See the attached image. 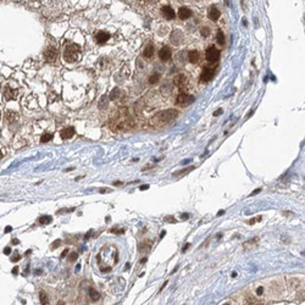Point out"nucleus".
I'll return each instance as SVG.
<instances>
[{"mask_svg": "<svg viewBox=\"0 0 305 305\" xmlns=\"http://www.w3.org/2000/svg\"><path fill=\"white\" fill-rule=\"evenodd\" d=\"M161 11H162L164 17H166V20H172V19H175V11L172 10V7H171V6H164Z\"/></svg>", "mask_w": 305, "mask_h": 305, "instance_id": "9d476101", "label": "nucleus"}, {"mask_svg": "<svg viewBox=\"0 0 305 305\" xmlns=\"http://www.w3.org/2000/svg\"><path fill=\"white\" fill-rule=\"evenodd\" d=\"M159 57L161 59V61H168L171 59V49L168 47H164L162 49H160L159 51Z\"/></svg>", "mask_w": 305, "mask_h": 305, "instance_id": "6e6552de", "label": "nucleus"}, {"mask_svg": "<svg viewBox=\"0 0 305 305\" xmlns=\"http://www.w3.org/2000/svg\"><path fill=\"white\" fill-rule=\"evenodd\" d=\"M153 55H154V47L153 45H149V47H147V49L144 50V56L147 59H150Z\"/></svg>", "mask_w": 305, "mask_h": 305, "instance_id": "a211bd4d", "label": "nucleus"}, {"mask_svg": "<svg viewBox=\"0 0 305 305\" xmlns=\"http://www.w3.org/2000/svg\"><path fill=\"white\" fill-rule=\"evenodd\" d=\"M17 117H19V115H17L16 112H13V111H7L6 112V118H7L9 122H15L17 120Z\"/></svg>", "mask_w": 305, "mask_h": 305, "instance_id": "dca6fc26", "label": "nucleus"}, {"mask_svg": "<svg viewBox=\"0 0 305 305\" xmlns=\"http://www.w3.org/2000/svg\"><path fill=\"white\" fill-rule=\"evenodd\" d=\"M89 297H90V299H92L93 302H97V300L100 298V294H99L95 289L90 288V289H89Z\"/></svg>", "mask_w": 305, "mask_h": 305, "instance_id": "6ab92c4d", "label": "nucleus"}, {"mask_svg": "<svg viewBox=\"0 0 305 305\" xmlns=\"http://www.w3.org/2000/svg\"><path fill=\"white\" fill-rule=\"evenodd\" d=\"M75 134V128L73 127H66V128H63L61 132H60V135L62 139H69L71 137H73Z\"/></svg>", "mask_w": 305, "mask_h": 305, "instance_id": "1a4fd4ad", "label": "nucleus"}, {"mask_svg": "<svg viewBox=\"0 0 305 305\" xmlns=\"http://www.w3.org/2000/svg\"><path fill=\"white\" fill-rule=\"evenodd\" d=\"M192 16V10H189L188 7H181L178 10V17L181 20H187Z\"/></svg>", "mask_w": 305, "mask_h": 305, "instance_id": "9b49d317", "label": "nucleus"}, {"mask_svg": "<svg viewBox=\"0 0 305 305\" xmlns=\"http://www.w3.org/2000/svg\"><path fill=\"white\" fill-rule=\"evenodd\" d=\"M217 43L220 45H224L225 44V35H224V32L222 31H218L217 32Z\"/></svg>", "mask_w": 305, "mask_h": 305, "instance_id": "412c9836", "label": "nucleus"}, {"mask_svg": "<svg viewBox=\"0 0 305 305\" xmlns=\"http://www.w3.org/2000/svg\"><path fill=\"white\" fill-rule=\"evenodd\" d=\"M189 248V244H187V245H184L183 248H182V252H186V250H187Z\"/></svg>", "mask_w": 305, "mask_h": 305, "instance_id": "a19ab883", "label": "nucleus"}, {"mask_svg": "<svg viewBox=\"0 0 305 305\" xmlns=\"http://www.w3.org/2000/svg\"><path fill=\"white\" fill-rule=\"evenodd\" d=\"M109 38H110V34L107 33V32H104V31H100L98 32L97 34H95V42H97L98 44H104V43H106Z\"/></svg>", "mask_w": 305, "mask_h": 305, "instance_id": "0eeeda50", "label": "nucleus"}, {"mask_svg": "<svg viewBox=\"0 0 305 305\" xmlns=\"http://www.w3.org/2000/svg\"><path fill=\"white\" fill-rule=\"evenodd\" d=\"M63 59L66 62H75L81 59V47L77 44H69L63 51Z\"/></svg>", "mask_w": 305, "mask_h": 305, "instance_id": "f257e3e1", "label": "nucleus"}, {"mask_svg": "<svg viewBox=\"0 0 305 305\" xmlns=\"http://www.w3.org/2000/svg\"><path fill=\"white\" fill-rule=\"evenodd\" d=\"M214 75H215V69L214 67H205L202 72L200 78H202L203 82H209L214 78Z\"/></svg>", "mask_w": 305, "mask_h": 305, "instance_id": "423d86ee", "label": "nucleus"}, {"mask_svg": "<svg viewBox=\"0 0 305 305\" xmlns=\"http://www.w3.org/2000/svg\"><path fill=\"white\" fill-rule=\"evenodd\" d=\"M194 170V166H190V167H187V168H182V170H180V171H177V172H174V174H172V176H180V175H182V174H188V172H190V171H193Z\"/></svg>", "mask_w": 305, "mask_h": 305, "instance_id": "f3484780", "label": "nucleus"}, {"mask_svg": "<svg viewBox=\"0 0 305 305\" xmlns=\"http://www.w3.org/2000/svg\"><path fill=\"white\" fill-rule=\"evenodd\" d=\"M166 284H167V282H165V283H164V284L161 286V288H160V290H162L164 288H165V286H166Z\"/></svg>", "mask_w": 305, "mask_h": 305, "instance_id": "a18cd8bd", "label": "nucleus"}, {"mask_svg": "<svg viewBox=\"0 0 305 305\" xmlns=\"http://www.w3.org/2000/svg\"><path fill=\"white\" fill-rule=\"evenodd\" d=\"M145 261H147V258H143L142 260H140V262H142V264H143V262H145Z\"/></svg>", "mask_w": 305, "mask_h": 305, "instance_id": "49530a36", "label": "nucleus"}, {"mask_svg": "<svg viewBox=\"0 0 305 305\" xmlns=\"http://www.w3.org/2000/svg\"><path fill=\"white\" fill-rule=\"evenodd\" d=\"M0 117H1V113H0Z\"/></svg>", "mask_w": 305, "mask_h": 305, "instance_id": "09e8293b", "label": "nucleus"}, {"mask_svg": "<svg viewBox=\"0 0 305 305\" xmlns=\"http://www.w3.org/2000/svg\"><path fill=\"white\" fill-rule=\"evenodd\" d=\"M120 93H121V90L118 89V88H115L111 92V94H110V98L112 99V100H116L117 98H118V95H120Z\"/></svg>", "mask_w": 305, "mask_h": 305, "instance_id": "393cba45", "label": "nucleus"}, {"mask_svg": "<svg viewBox=\"0 0 305 305\" xmlns=\"http://www.w3.org/2000/svg\"><path fill=\"white\" fill-rule=\"evenodd\" d=\"M19 259H20V254H19V253H15V255H13V256L11 258V261L16 262L17 260H19Z\"/></svg>", "mask_w": 305, "mask_h": 305, "instance_id": "c756f323", "label": "nucleus"}, {"mask_svg": "<svg viewBox=\"0 0 305 305\" xmlns=\"http://www.w3.org/2000/svg\"><path fill=\"white\" fill-rule=\"evenodd\" d=\"M12 243L13 244H19L20 242H19V239H12Z\"/></svg>", "mask_w": 305, "mask_h": 305, "instance_id": "37998d69", "label": "nucleus"}, {"mask_svg": "<svg viewBox=\"0 0 305 305\" xmlns=\"http://www.w3.org/2000/svg\"><path fill=\"white\" fill-rule=\"evenodd\" d=\"M177 115H178V112H177L175 109H170V110L159 112L158 115L155 116V120L160 121V123L164 125V123H167V122L175 120V118L177 117Z\"/></svg>", "mask_w": 305, "mask_h": 305, "instance_id": "f03ea898", "label": "nucleus"}, {"mask_svg": "<svg viewBox=\"0 0 305 305\" xmlns=\"http://www.w3.org/2000/svg\"><path fill=\"white\" fill-rule=\"evenodd\" d=\"M60 244H61V240H60V239L54 240V242H53V245H51V247H50V248H51V250H54V249H56V248H57Z\"/></svg>", "mask_w": 305, "mask_h": 305, "instance_id": "cd10ccee", "label": "nucleus"}, {"mask_svg": "<svg viewBox=\"0 0 305 305\" xmlns=\"http://www.w3.org/2000/svg\"><path fill=\"white\" fill-rule=\"evenodd\" d=\"M77 258H78V254H77V253H72L71 255L69 256V260H70V261H76V259H77Z\"/></svg>", "mask_w": 305, "mask_h": 305, "instance_id": "c85d7f7f", "label": "nucleus"}, {"mask_svg": "<svg viewBox=\"0 0 305 305\" xmlns=\"http://www.w3.org/2000/svg\"><path fill=\"white\" fill-rule=\"evenodd\" d=\"M4 97H5L6 100L15 99V97H16V90L10 88V87H6L5 90H4Z\"/></svg>", "mask_w": 305, "mask_h": 305, "instance_id": "4468645a", "label": "nucleus"}, {"mask_svg": "<svg viewBox=\"0 0 305 305\" xmlns=\"http://www.w3.org/2000/svg\"><path fill=\"white\" fill-rule=\"evenodd\" d=\"M262 293H264V287H262V286L258 287V289H256V294H258V295H262Z\"/></svg>", "mask_w": 305, "mask_h": 305, "instance_id": "7c9ffc66", "label": "nucleus"}, {"mask_svg": "<svg viewBox=\"0 0 305 305\" xmlns=\"http://www.w3.org/2000/svg\"><path fill=\"white\" fill-rule=\"evenodd\" d=\"M186 83H187L186 76L178 75L177 77H175V84L177 85V87H180V89H183V87H186Z\"/></svg>", "mask_w": 305, "mask_h": 305, "instance_id": "ddd939ff", "label": "nucleus"}, {"mask_svg": "<svg viewBox=\"0 0 305 305\" xmlns=\"http://www.w3.org/2000/svg\"><path fill=\"white\" fill-rule=\"evenodd\" d=\"M139 189H140V190H145V189H149V186H148V184H144V186H142V187H139Z\"/></svg>", "mask_w": 305, "mask_h": 305, "instance_id": "f704fd0d", "label": "nucleus"}, {"mask_svg": "<svg viewBox=\"0 0 305 305\" xmlns=\"http://www.w3.org/2000/svg\"><path fill=\"white\" fill-rule=\"evenodd\" d=\"M17 271H19V267H17V266L12 268V274H13V275H17Z\"/></svg>", "mask_w": 305, "mask_h": 305, "instance_id": "c9c22d12", "label": "nucleus"}, {"mask_svg": "<svg viewBox=\"0 0 305 305\" xmlns=\"http://www.w3.org/2000/svg\"><path fill=\"white\" fill-rule=\"evenodd\" d=\"M4 253H5L6 255H10V253H11V249H10V247H6L5 249H4Z\"/></svg>", "mask_w": 305, "mask_h": 305, "instance_id": "2f4dec72", "label": "nucleus"}, {"mask_svg": "<svg viewBox=\"0 0 305 305\" xmlns=\"http://www.w3.org/2000/svg\"><path fill=\"white\" fill-rule=\"evenodd\" d=\"M159 79H160V75H159V73H154V75L150 76L149 83L150 84H155V83H158V82H159Z\"/></svg>", "mask_w": 305, "mask_h": 305, "instance_id": "4be33fe9", "label": "nucleus"}, {"mask_svg": "<svg viewBox=\"0 0 305 305\" xmlns=\"http://www.w3.org/2000/svg\"><path fill=\"white\" fill-rule=\"evenodd\" d=\"M220 113H222V110L220 109V110H217L215 113H214V116H217V115H220Z\"/></svg>", "mask_w": 305, "mask_h": 305, "instance_id": "ea45409f", "label": "nucleus"}, {"mask_svg": "<svg viewBox=\"0 0 305 305\" xmlns=\"http://www.w3.org/2000/svg\"><path fill=\"white\" fill-rule=\"evenodd\" d=\"M182 218H189V215L188 214H183V215H182Z\"/></svg>", "mask_w": 305, "mask_h": 305, "instance_id": "79ce46f5", "label": "nucleus"}, {"mask_svg": "<svg viewBox=\"0 0 305 305\" xmlns=\"http://www.w3.org/2000/svg\"><path fill=\"white\" fill-rule=\"evenodd\" d=\"M188 59L192 63H197L199 61V53L197 50H190L189 54H188Z\"/></svg>", "mask_w": 305, "mask_h": 305, "instance_id": "2eb2a0df", "label": "nucleus"}, {"mask_svg": "<svg viewBox=\"0 0 305 305\" xmlns=\"http://www.w3.org/2000/svg\"><path fill=\"white\" fill-rule=\"evenodd\" d=\"M220 16H221L220 10H218L217 7L212 6V7L210 9V11H209V19L212 20V21H217L218 19H220Z\"/></svg>", "mask_w": 305, "mask_h": 305, "instance_id": "f8f14e48", "label": "nucleus"}, {"mask_svg": "<svg viewBox=\"0 0 305 305\" xmlns=\"http://www.w3.org/2000/svg\"><path fill=\"white\" fill-rule=\"evenodd\" d=\"M57 55H59L57 50L55 48H51V47L48 48L44 51V57H45V60H47L48 62H55L56 59H57Z\"/></svg>", "mask_w": 305, "mask_h": 305, "instance_id": "39448f33", "label": "nucleus"}, {"mask_svg": "<svg viewBox=\"0 0 305 305\" xmlns=\"http://www.w3.org/2000/svg\"><path fill=\"white\" fill-rule=\"evenodd\" d=\"M67 253H69V250H67V249H66V250H63V253L61 254V258H65V256L67 255Z\"/></svg>", "mask_w": 305, "mask_h": 305, "instance_id": "e433bc0d", "label": "nucleus"}, {"mask_svg": "<svg viewBox=\"0 0 305 305\" xmlns=\"http://www.w3.org/2000/svg\"><path fill=\"white\" fill-rule=\"evenodd\" d=\"M200 33H202L203 37H209V34H210V28H209V27H202Z\"/></svg>", "mask_w": 305, "mask_h": 305, "instance_id": "bb28decb", "label": "nucleus"}, {"mask_svg": "<svg viewBox=\"0 0 305 305\" xmlns=\"http://www.w3.org/2000/svg\"><path fill=\"white\" fill-rule=\"evenodd\" d=\"M165 234H166V232H165V231H162V232H161V234H160V238H162V237L165 236Z\"/></svg>", "mask_w": 305, "mask_h": 305, "instance_id": "c03bdc74", "label": "nucleus"}, {"mask_svg": "<svg viewBox=\"0 0 305 305\" xmlns=\"http://www.w3.org/2000/svg\"><path fill=\"white\" fill-rule=\"evenodd\" d=\"M39 300H40V304H48V298H47L45 292H40L39 293Z\"/></svg>", "mask_w": 305, "mask_h": 305, "instance_id": "a878e982", "label": "nucleus"}, {"mask_svg": "<svg viewBox=\"0 0 305 305\" xmlns=\"http://www.w3.org/2000/svg\"><path fill=\"white\" fill-rule=\"evenodd\" d=\"M261 192V189L259 188V189H256V190H254V192H252L250 193V197H253V195H255V194H258V193H260Z\"/></svg>", "mask_w": 305, "mask_h": 305, "instance_id": "473e14b6", "label": "nucleus"}, {"mask_svg": "<svg viewBox=\"0 0 305 305\" xmlns=\"http://www.w3.org/2000/svg\"><path fill=\"white\" fill-rule=\"evenodd\" d=\"M12 231V227H10V226H7L6 228H5V233H7V232H11Z\"/></svg>", "mask_w": 305, "mask_h": 305, "instance_id": "4c0bfd02", "label": "nucleus"}, {"mask_svg": "<svg viewBox=\"0 0 305 305\" xmlns=\"http://www.w3.org/2000/svg\"><path fill=\"white\" fill-rule=\"evenodd\" d=\"M1 158H3V154H1V151H0V159H1Z\"/></svg>", "mask_w": 305, "mask_h": 305, "instance_id": "de8ad7c7", "label": "nucleus"}, {"mask_svg": "<svg viewBox=\"0 0 305 305\" xmlns=\"http://www.w3.org/2000/svg\"><path fill=\"white\" fill-rule=\"evenodd\" d=\"M165 221H170V222H175L176 220H175V218H174V217H172V216H170V217H166V218H165Z\"/></svg>", "mask_w": 305, "mask_h": 305, "instance_id": "72a5a7b5", "label": "nucleus"}, {"mask_svg": "<svg viewBox=\"0 0 305 305\" xmlns=\"http://www.w3.org/2000/svg\"><path fill=\"white\" fill-rule=\"evenodd\" d=\"M51 220L53 218L50 217L49 215H44V216H42V217H39V224L40 225H48V224H50V222H51Z\"/></svg>", "mask_w": 305, "mask_h": 305, "instance_id": "aec40b11", "label": "nucleus"}, {"mask_svg": "<svg viewBox=\"0 0 305 305\" xmlns=\"http://www.w3.org/2000/svg\"><path fill=\"white\" fill-rule=\"evenodd\" d=\"M224 214H225V210H220V211L217 212V216H222Z\"/></svg>", "mask_w": 305, "mask_h": 305, "instance_id": "58836bf2", "label": "nucleus"}, {"mask_svg": "<svg viewBox=\"0 0 305 305\" xmlns=\"http://www.w3.org/2000/svg\"><path fill=\"white\" fill-rule=\"evenodd\" d=\"M51 139H53V134L51 133H45V134L42 135V138H40V142H42V143H48Z\"/></svg>", "mask_w": 305, "mask_h": 305, "instance_id": "5701e85b", "label": "nucleus"}, {"mask_svg": "<svg viewBox=\"0 0 305 305\" xmlns=\"http://www.w3.org/2000/svg\"><path fill=\"white\" fill-rule=\"evenodd\" d=\"M220 59V51L215 47H210L206 50V60L209 62H216Z\"/></svg>", "mask_w": 305, "mask_h": 305, "instance_id": "7ed1b4c3", "label": "nucleus"}, {"mask_svg": "<svg viewBox=\"0 0 305 305\" xmlns=\"http://www.w3.org/2000/svg\"><path fill=\"white\" fill-rule=\"evenodd\" d=\"M193 100H194L193 97H190V95L186 94V93H181L176 99V104L180 106H184V105H188V104L193 103Z\"/></svg>", "mask_w": 305, "mask_h": 305, "instance_id": "20e7f679", "label": "nucleus"}, {"mask_svg": "<svg viewBox=\"0 0 305 305\" xmlns=\"http://www.w3.org/2000/svg\"><path fill=\"white\" fill-rule=\"evenodd\" d=\"M107 104H109V100L106 97H103L101 99H100V101H99V107L100 109H105L107 107Z\"/></svg>", "mask_w": 305, "mask_h": 305, "instance_id": "b1692460", "label": "nucleus"}]
</instances>
